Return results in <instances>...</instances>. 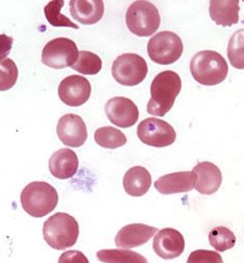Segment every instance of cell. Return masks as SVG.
<instances>
[{"mask_svg": "<svg viewBox=\"0 0 244 263\" xmlns=\"http://www.w3.org/2000/svg\"><path fill=\"white\" fill-rule=\"evenodd\" d=\"M80 235L78 220L67 213L58 212L50 216L43 226V236L49 247L62 251L73 247Z\"/></svg>", "mask_w": 244, "mask_h": 263, "instance_id": "cell-3", "label": "cell"}, {"mask_svg": "<svg viewBox=\"0 0 244 263\" xmlns=\"http://www.w3.org/2000/svg\"><path fill=\"white\" fill-rule=\"evenodd\" d=\"M104 111L113 124L122 128L133 126L139 119L138 107L129 98L122 96L111 98L106 104Z\"/></svg>", "mask_w": 244, "mask_h": 263, "instance_id": "cell-12", "label": "cell"}, {"mask_svg": "<svg viewBox=\"0 0 244 263\" xmlns=\"http://www.w3.org/2000/svg\"><path fill=\"white\" fill-rule=\"evenodd\" d=\"M184 44L181 37L173 31L158 32L147 44V53L154 63L170 65L176 63L183 54Z\"/></svg>", "mask_w": 244, "mask_h": 263, "instance_id": "cell-6", "label": "cell"}, {"mask_svg": "<svg viewBox=\"0 0 244 263\" xmlns=\"http://www.w3.org/2000/svg\"><path fill=\"white\" fill-rule=\"evenodd\" d=\"M14 43V38L7 36L6 34L0 35V62L6 60L10 54Z\"/></svg>", "mask_w": 244, "mask_h": 263, "instance_id": "cell-30", "label": "cell"}, {"mask_svg": "<svg viewBox=\"0 0 244 263\" xmlns=\"http://www.w3.org/2000/svg\"><path fill=\"white\" fill-rule=\"evenodd\" d=\"M65 2L64 0H53L47 4V6L44 8V14L49 22L54 27H71L74 29H79V25H77L74 22H72L68 17L63 15L61 13L62 8L64 7Z\"/></svg>", "mask_w": 244, "mask_h": 263, "instance_id": "cell-26", "label": "cell"}, {"mask_svg": "<svg viewBox=\"0 0 244 263\" xmlns=\"http://www.w3.org/2000/svg\"><path fill=\"white\" fill-rule=\"evenodd\" d=\"M239 2L238 0H212L210 2L211 19L221 26H232L239 22Z\"/></svg>", "mask_w": 244, "mask_h": 263, "instance_id": "cell-19", "label": "cell"}, {"mask_svg": "<svg viewBox=\"0 0 244 263\" xmlns=\"http://www.w3.org/2000/svg\"><path fill=\"white\" fill-rule=\"evenodd\" d=\"M91 84L82 76H69L59 86L60 100L69 107H80L91 96Z\"/></svg>", "mask_w": 244, "mask_h": 263, "instance_id": "cell-10", "label": "cell"}, {"mask_svg": "<svg viewBox=\"0 0 244 263\" xmlns=\"http://www.w3.org/2000/svg\"><path fill=\"white\" fill-rule=\"evenodd\" d=\"M182 89L180 76L171 70L160 72L151 86V100L147 104V113L163 117L173 107Z\"/></svg>", "mask_w": 244, "mask_h": 263, "instance_id": "cell-1", "label": "cell"}, {"mask_svg": "<svg viewBox=\"0 0 244 263\" xmlns=\"http://www.w3.org/2000/svg\"><path fill=\"white\" fill-rule=\"evenodd\" d=\"M125 22L132 34L138 37H149L159 29L161 17L155 5L144 0H139L128 7Z\"/></svg>", "mask_w": 244, "mask_h": 263, "instance_id": "cell-5", "label": "cell"}, {"mask_svg": "<svg viewBox=\"0 0 244 263\" xmlns=\"http://www.w3.org/2000/svg\"><path fill=\"white\" fill-rule=\"evenodd\" d=\"M49 172L59 180L72 178L79 170L78 155L70 148H62L53 153L49 159Z\"/></svg>", "mask_w": 244, "mask_h": 263, "instance_id": "cell-17", "label": "cell"}, {"mask_svg": "<svg viewBox=\"0 0 244 263\" xmlns=\"http://www.w3.org/2000/svg\"><path fill=\"white\" fill-rule=\"evenodd\" d=\"M94 139L99 146L110 149L121 147L127 141L126 136L122 132L113 126H103L96 129Z\"/></svg>", "mask_w": 244, "mask_h": 263, "instance_id": "cell-22", "label": "cell"}, {"mask_svg": "<svg viewBox=\"0 0 244 263\" xmlns=\"http://www.w3.org/2000/svg\"><path fill=\"white\" fill-rule=\"evenodd\" d=\"M69 7L72 18L85 25L97 23L104 14L102 0H71Z\"/></svg>", "mask_w": 244, "mask_h": 263, "instance_id": "cell-18", "label": "cell"}, {"mask_svg": "<svg viewBox=\"0 0 244 263\" xmlns=\"http://www.w3.org/2000/svg\"><path fill=\"white\" fill-rule=\"evenodd\" d=\"M102 68V61L101 59L88 50H82L79 52V58L72 69L76 71L85 74V76H94L97 74Z\"/></svg>", "mask_w": 244, "mask_h": 263, "instance_id": "cell-24", "label": "cell"}, {"mask_svg": "<svg viewBox=\"0 0 244 263\" xmlns=\"http://www.w3.org/2000/svg\"><path fill=\"white\" fill-rule=\"evenodd\" d=\"M187 263H223V260L217 252L196 250L189 255Z\"/></svg>", "mask_w": 244, "mask_h": 263, "instance_id": "cell-28", "label": "cell"}, {"mask_svg": "<svg viewBox=\"0 0 244 263\" xmlns=\"http://www.w3.org/2000/svg\"><path fill=\"white\" fill-rule=\"evenodd\" d=\"M209 242L218 252H226L235 247L236 236L227 227H216L209 233Z\"/></svg>", "mask_w": 244, "mask_h": 263, "instance_id": "cell-25", "label": "cell"}, {"mask_svg": "<svg viewBox=\"0 0 244 263\" xmlns=\"http://www.w3.org/2000/svg\"><path fill=\"white\" fill-rule=\"evenodd\" d=\"M155 253L165 260L180 257L185 250V238L181 232L172 228L160 230L154 238Z\"/></svg>", "mask_w": 244, "mask_h": 263, "instance_id": "cell-13", "label": "cell"}, {"mask_svg": "<svg viewBox=\"0 0 244 263\" xmlns=\"http://www.w3.org/2000/svg\"><path fill=\"white\" fill-rule=\"evenodd\" d=\"M18 80V68L12 59L0 62V91L12 89Z\"/></svg>", "mask_w": 244, "mask_h": 263, "instance_id": "cell-27", "label": "cell"}, {"mask_svg": "<svg viewBox=\"0 0 244 263\" xmlns=\"http://www.w3.org/2000/svg\"><path fill=\"white\" fill-rule=\"evenodd\" d=\"M157 231V228L144 223H130L119 230L115 243L120 249L138 248L148 242Z\"/></svg>", "mask_w": 244, "mask_h": 263, "instance_id": "cell-14", "label": "cell"}, {"mask_svg": "<svg viewBox=\"0 0 244 263\" xmlns=\"http://www.w3.org/2000/svg\"><path fill=\"white\" fill-rule=\"evenodd\" d=\"M96 257L102 263H148L143 255L126 249L100 250Z\"/></svg>", "mask_w": 244, "mask_h": 263, "instance_id": "cell-21", "label": "cell"}, {"mask_svg": "<svg viewBox=\"0 0 244 263\" xmlns=\"http://www.w3.org/2000/svg\"><path fill=\"white\" fill-rule=\"evenodd\" d=\"M197 176L193 172H179L160 177L155 188L162 194H176L191 191L196 184Z\"/></svg>", "mask_w": 244, "mask_h": 263, "instance_id": "cell-15", "label": "cell"}, {"mask_svg": "<svg viewBox=\"0 0 244 263\" xmlns=\"http://www.w3.org/2000/svg\"><path fill=\"white\" fill-rule=\"evenodd\" d=\"M197 176L195 189L201 194L211 195L218 191L222 183L220 170L214 163L209 161L200 162L192 171Z\"/></svg>", "mask_w": 244, "mask_h": 263, "instance_id": "cell-16", "label": "cell"}, {"mask_svg": "<svg viewBox=\"0 0 244 263\" xmlns=\"http://www.w3.org/2000/svg\"><path fill=\"white\" fill-rule=\"evenodd\" d=\"M20 200L27 214L41 218L55 209L59 195L55 188L46 182H31L22 190Z\"/></svg>", "mask_w": 244, "mask_h": 263, "instance_id": "cell-4", "label": "cell"}, {"mask_svg": "<svg viewBox=\"0 0 244 263\" xmlns=\"http://www.w3.org/2000/svg\"><path fill=\"white\" fill-rule=\"evenodd\" d=\"M138 138L146 145L154 147H166L174 143L177 133L172 125L158 118H146L137 128Z\"/></svg>", "mask_w": 244, "mask_h": 263, "instance_id": "cell-9", "label": "cell"}, {"mask_svg": "<svg viewBox=\"0 0 244 263\" xmlns=\"http://www.w3.org/2000/svg\"><path fill=\"white\" fill-rule=\"evenodd\" d=\"M151 186L152 176L143 166H134L124 175L123 188L130 196H143L148 192Z\"/></svg>", "mask_w": 244, "mask_h": 263, "instance_id": "cell-20", "label": "cell"}, {"mask_svg": "<svg viewBox=\"0 0 244 263\" xmlns=\"http://www.w3.org/2000/svg\"><path fill=\"white\" fill-rule=\"evenodd\" d=\"M228 58L234 68L244 69V28L236 30L228 44Z\"/></svg>", "mask_w": 244, "mask_h": 263, "instance_id": "cell-23", "label": "cell"}, {"mask_svg": "<svg viewBox=\"0 0 244 263\" xmlns=\"http://www.w3.org/2000/svg\"><path fill=\"white\" fill-rule=\"evenodd\" d=\"M193 79L203 86H215L222 83L229 73L226 59L214 50H202L194 54L190 62Z\"/></svg>", "mask_w": 244, "mask_h": 263, "instance_id": "cell-2", "label": "cell"}, {"mask_svg": "<svg viewBox=\"0 0 244 263\" xmlns=\"http://www.w3.org/2000/svg\"><path fill=\"white\" fill-rule=\"evenodd\" d=\"M79 49L74 41L68 38H55L44 46L42 62L53 69L72 67L79 58Z\"/></svg>", "mask_w": 244, "mask_h": 263, "instance_id": "cell-8", "label": "cell"}, {"mask_svg": "<svg viewBox=\"0 0 244 263\" xmlns=\"http://www.w3.org/2000/svg\"><path fill=\"white\" fill-rule=\"evenodd\" d=\"M57 133L60 140L71 147H81L88 138V130L83 118L77 114H66L58 122Z\"/></svg>", "mask_w": 244, "mask_h": 263, "instance_id": "cell-11", "label": "cell"}, {"mask_svg": "<svg viewBox=\"0 0 244 263\" xmlns=\"http://www.w3.org/2000/svg\"><path fill=\"white\" fill-rule=\"evenodd\" d=\"M59 263H90L84 253L77 250L67 251L59 258Z\"/></svg>", "mask_w": 244, "mask_h": 263, "instance_id": "cell-29", "label": "cell"}, {"mask_svg": "<svg viewBox=\"0 0 244 263\" xmlns=\"http://www.w3.org/2000/svg\"><path fill=\"white\" fill-rule=\"evenodd\" d=\"M148 72L146 61L136 53H124L119 55L112 65V74L115 81L126 87L141 84Z\"/></svg>", "mask_w": 244, "mask_h": 263, "instance_id": "cell-7", "label": "cell"}]
</instances>
